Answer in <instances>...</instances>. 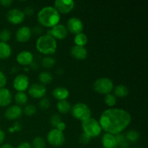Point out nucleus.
<instances>
[{
  "label": "nucleus",
  "mask_w": 148,
  "mask_h": 148,
  "mask_svg": "<svg viewBox=\"0 0 148 148\" xmlns=\"http://www.w3.org/2000/svg\"><path fill=\"white\" fill-rule=\"evenodd\" d=\"M99 123L102 130L106 133L116 135L124 132L131 124V114L126 110L110 108L101 114Z\"/></svg>",
  "instance_id": "f257e3e1"
},
{
  "label": "nucleus",
  "mask_w": 148,
  "mask_h": 148,
  "mask_svg": "<svg viewBox=\"0 0 148 148\" xmlns=\"http://www.w3.org/2000/svg\"><path fill=\"white\" fill-rule=\"evenodd\" d=\"M38 22L46 27H53L59 24L61 17L57 10L51 6H46L39 10L37 14Z\"/></svg>",
  "instance_id": "f03ea898"
},
{
  "label": "nucleus",
  "mask_w": 148,
  "mask_h": 148,
  "mask_svg": "<svg viewBox=\"0 0 148 148\" xmlns=\"http://www.w3.org/2000/svg\"><path fill=\"white\" fill-rule=\"evenodd\" d=\"M36 47L38 51L42 54L49 56L56 52L57 49V42L56 39L53 38L49 35L40 36L37 39L36 43Z\"/></svg>",
  "instance_id": "7ed1b4c3"
},
{
  "label": "nucleus",
  "mask_w": 148,
  "mask_h": 148,
  "mask_svg": "<svg viewBox=\"0 0 148 148\" xmlns=\"http://www.w3.org/2000/svg\"><path fill=\"white\" fill-rule=\"evenodd\" d=\"M82 130L84 134L89 136L90 138L98 137L102 132L99 121L93 118L82 121Z\"/></svg>",
  "instance_id": "20e7f679"
},
{
  "label": "nucleus",
  "mask_w": 148,
  "mask_h": 148,
  "mask_svg": "<svg viewBox=\"0 0 148 148\" xmlns=\"http://www.w3.org/2000/svg\"><path fill=\"white\" fill-rule=\"evenodd\" d=\"M71 112L74 118L81 121H84L91 118L92 114L89 106L87 104L81 102L75 103L71 108Z\"/></svg>",
  "instance_id": "39448f33"
},
{
  "label": "nucleus",
  "mask_w": 148,
  "mask_h": 148,
  "mask_svg": "<svg viewBox=\"0 0 148 148\" xmlns=\"http://www.w3.org/2000/svg\"><path fill=\"white\" fill-rule=\"evenodd\" d=\"M93 89L98 93L108 95L114 90V83L112 80L108 77L98 78L94 82Z\"/></svg>",
  "instance_id": "423d86ee"
},
{
  "label": "nucleus",
  "mask_w": 148,
  "mask_h": 148,
  "mask_svg": "<svg viewBox=\"0 0 148 148\" xmlns=\"http://www.w3.org/2000/svg\"><path fill=\"white\" fill-rule=\"evenodd\" d=\"M47 141L53 147H61L65 143V136L63 132L56 128L52 129L47 134Z\"/></svg>",
  "instance_id": "0eeeda50"
},
{
  "label": "nucleus",
  "mask_w": 148,
  "mask_h": 148,
  "mask_svg": "<svg viewBox=\"0 0 148 148\" xmlns=\"http://www.w3.org/2000/svg\"><path fill=\"white\" fill-rule=\"evenodd\" d=\"M30 86V81L27 75L20 74L17 75L13 80V87L17 92H25Z\"/></svg>",
  "instance_id": "6e6552de"
},
{
  "label": "nucleus",
  "mask_w": 148,
  "mask_h": 148,
  "mask_svg": "<svg viewBox=\"0 0 148 148\" xmlns=\"http://www.w3.org/2000/svg\"><path fill=\"white\" fill-rule=\"evenodd\" d=\"M75 2L72 0H56L54 1V8L59 14H68L74 9Z\"/></svg>",
  "instance_id": "1a4fd4ad"
},
{
  "label": "nucleus",
  "mask_w": 148,
  "mask_h": 148,
  "mask_svg": "<svg viewBox=\"0 0 148 148\" xmlns=\"http://www.w3.org/2000/svg\"><path fill=\"white\" fill-rule=\"evenodd\" d=\"M66 28L68 31L73 34H78L82 33L84 29V25L82 21L77 17H72L69 18L66 22Z\"/></svg>",
  "instance_id": "9d476101"
},
{
  "label": "nucleus",
  "mask_w": 148,
  "mask_h": 148,
  "mask_svg": "<svg viewBox=\"0 0 148 148\" xmlns=\"http://www.w3.org/2000/svg\"><path fill=\"white\" fill-rule=\"evenodd\" d=\"M25 15L23 11L17 8L12 9L7 14V20L12 25L20 24L25 20Z\"/></svg>",
  "instance_id": "9b49d317"
},
{
  "label": "nucleus",
  "mask_w": 148,
  "mask_h": 148,
  "mask_svg": "<svg viewBox=\"0 0 148 148\" xmlns=\"http://www.w3.org/2000/svg\"><path fill=\"white\" fill-rule=\"evenodd\" d=\"M47 35L53 37L54 39L62 40L67 37L68 30L65 25L62 24H58L48 31Z\"/></svg>",
  "instance_id": "f8f14e48"
},
{
  "label": "nucleus",
  "mask_w": 148,
  "mask_h": 148,
  "mask_svg": "<svg viewBox=\"0 0 148 148\" xmlns=\"http://www.w3.org/2000/svg\"><path fill=\"white\" fill-rule=\"evenodd\" d=\"M46 87L40 83H34L29 86L28 93L30 97L35 99H41L46 94Z\"/></svg>",
  "instance_id": "ddd939ff"
},
{
  "label": "nucleus",
  "mask_w": 148,
  "mask_h": 148,
  "mask_svg": "<svg viewBox=\"0 0 148 148\" xmlns=\"http://www.w3.org/2000/svg\"><path fill=\"white\" fill-rule=\"evenodd\" d=\"M32 36V30L28 26H22L17 29L15 33V38L19 43L28 41Z\"/></svg>",
  "instance_id": "4468645a"
},
{
  "label": "nucleus",
  "mask_w": 148,
  "mask_h": 148,
  "mask_svg": "<svg viewBox=\"0 0 148 148\" xmlns=\"http://www.w3.org/2000/svg\"><path fill=\"white\" fill-rule=\"evenodd\" d=\"M23 111L21 106L17 105L10 106L6 109L4 116L8 120H17L23 116Z\"/></svg>",
  "instance_id": "2eb2a0df"
},
{
  "label": "nucleus",
  "mask_w": 148,
  "mask_h": 148,
  "mask_svg": "<svg viewBox=\"0 0 148 148\" xmlns=\"http://www.w3.org/2000/svg\"><path fill=\"white\" fill-rule=\"evenodd\" d=\"M16 60L22 66H30L33 62V55L29 51H22L17 55Z\"/></svg>",
  "instance_id": "dca6fc26"
},
{
  "label": "nucleus",
  "mask_w": 148,
  "mask_h": 148,
  "mask_svg": "<svg viewBox=\"0 0 148 148\" xmlns=\"http://www.w3.org/2000/svg\"><path fill=\"white\" fill-rule=\"evenodd\" d=\"M70 54L74 59L77 60H85L88 56V50L83 46L74 45L70 50Z\"/></svg>",
  "instance_id": "f3484780"
},
{
  "label": "nucleus",
  "mask_w": 148,
  "mask_h": 148,
  "mask_svg": "<svg viewBox=\"0 0 148 148\" xmlns=\"http://www.w3.org/2000/svg\"><path fill=\"white\" fill-rule=\"evenodd\" d=\"M12 95L11 91L6 88L0 89V106L7 107L11 104Z\"/></svg>",
  "instance_id": "a211bd4d"
},
{
  "label": "nucleus",
  "mask_w": 148,
  "mask_h": 148,
  "mask_svg": "<svg viewBox=\"0 0 148 148\" xmlns=\"http://www.w3.org/2000/svg\"><path fill=\"white\" fill-rule=\"evenodd\" d=\"M101 143H102L103 148H118L115 135L108 134V133H105L103 135Z\"/></svg>",
  "instance_id": "6ab92c4d"
},
{
  "label": "nucleus",
  "mask_w": 148,
  "mask_h": 148,
  "mask_svg": "<svg viewBox=\"0 0 148 148\" xmlns=\"http://www.w3.org/2000/svg\"><path fill=\"white\" fill-rule=\"evenodd\" d=\"M52 95L53 98L58 101H63V100H66V98L69 97V91L64 87H57L53 90Z\"/></svg>",
  "instance_id": "aec40b11"
},
{
  "label": "nucleus",
  "mask_w": 148,
  "mask_h": 148,
  "mask_svg": "<svg viewBox=\"0 0 148 148\" xmlns=\"http://www.w3.org/2000/svg\"><path fill=\"white\" fill-rule=\"evenodd\" d=\"M11 54V46L7 43L0 41V59H7Z\"/></svg>",
  "instance_id": "412c9836"
},
{
  "label": "nucleus",
  "mask_w": 148,
  "mask_h": 148,
  "mask_svg": "<svg viewBox=\"0 0 148 148\" xmlns=\"http://www.w3.org/2000/svg\"><path fill=\"white\" fill-rule=\"evenodd\" d=\"M56 108L60 114H66L71 111L72 106L67 100H63V101H58L57 104H56Z\"/></svg>",
  "instance_id": "4be33fe9"
},
{
  "label": "nucleus",
  "mask_w": 148,
  "mask_h": 148,
  "mask_svg": "<svg viewBox=\"0 0 148 148\" xmlns=\"http://www.w3.org/2000/svg\"><path fill=\"white\" fill-rule=\"evenodd\" d=\"M114 95H115L116 97H118V98H125L128 95L129 91L128 88H127L126 85H118L114 88Z\"/></svg>",
  "instance_id": "5701e85b"
},
{
  "label": "nucleus",
  "mask_w": 148,
  "mask_h": 148,
  "mask_svg": "<svg viewBox=\"0 0 148 148\" xmlns=\"http://www.w3.org/2000/svg\"><path fill=\"white\" fill-rule=\"evenodd\" d=\"M38 79L42 85H48V84L51 83L53 80V76L51 73L47 71H43L40 72L38 75Z\"/></svg>",
  "instance_id": "b1692460"
},
{
  "label": "nucleus",
  "mask_w": 148,
  "mask_h": 148,
  "mask_svg": "<svg viewBox=\"0 0 148 148\" xmlns=\"http://www.w3.org/2000/svg\"><path fill=\"white\" fill-rule=\"evenodd\" d=\"M27 101H28V97L25 92H17L14 95V101L19 106L25 105Z\"/></svg>",
  "instance_id": "393cba45"
},
{
  "label": "nucleus",
  "mask_w": 148,
  "mask_h": 148,
  "mask_svg": "<svg viewBox=\"0 0 148 148\" xmlns=\"http://www.w3.org/2000/svg\"><path fill=\"white\" fill-rule=\"evenodd\" d=\"M74 41H75V43L76 46H83V47H85V46L88 43V36L83 33H78V34L75 35Z\"/></svg>",
  "instance_id": "a878e982"
},
{
  "label": "nucleus",
  "mask_w": 148,
  "mask_h": 148,
  "mask_svg": "<svg viewBox=\"0 0 148 148\" xmlns=\"http://www.w3.org/2000/svg\"><path fill=\"white\" fill-rule=\"evenodd\" d=\"M126 140L128 143H135L140 139V133L136 130H130L126 133L125 135Z\"/></svg>",
  "instance_id": "bb28decb"
},
{
  "label": "nucleus",
  "mask_w": 148,
  "mask_h": 148,
  "mask_svg": "<svg viewBox=\"0 0 148 148\" xmlns=\"http://www.w3.org/2000/svg\"><path fill=\"white\" fill-rule=\"evenodd\" d=\"M116 139L117 145L118 147L119 148H128L129 147V143L126 140L125 136L123 134H119L115 135Z\"/></svg>",
  "instance_id": "cd10ccee"
},
{
  "label": "nucleus",
  "mask_w": 148,
  "mask_h": 148,
  "mask_svg": "<svg viewBox=\"0 0 148 148\" xmlns=\"http://www.w3.org/2000/svg\"><path fill=\"white\" fill-rule=\"evenodd\" d=\"M32 148H45L46 147V141L42 137H36L33 139L32 143Z\"/></svg>",
  "instance_id": "c85d7f7f"
},
{
  "label": "nucleus",
  "mask_w": 148,
  "mask_h": 148,
  "mask_svg": "<svg viewBox=\"0 0 148 148\" xmlns=\"http://www.w3.org/2000/svg\"><path fill=\"white\" fill-rule=\"evenodd\" d=\"M55 63H56V60L53 57H51L49 56L43 58L41 60V65L46 69L51 68L52 66H54Z\"/></svg>",
  "instance_id": "c756f323"
},
{
  "label": "nucleus",
  "mask_w": 148,
  "mask_h": 148,
  "mask_svg": "<svg viewBox=\"0 0 148 148\" xmlns=\"http://www.w3.org/2000/svg\"><path fill=\"white\" fill-rule=\"evenodd\" d=\"M104 101L108 106L113 108L116 104V97L114 94L109 93L108 95H106L105 98H104Z\"/></svg>",
  "instance_id": "7c9ffc66"
},
{
  "label": "nucleus",
  "mask_w": 148,
  "mask_h": 148,
  "mask_svg": "<svg viewBox=\"0 0 148 148\" xmlns=\"http://www.w3.org/2000/svg\"><path fill=\"white\" fill-rule=\"evenodd\" d=\"M36 111H37V108L33 104H28V105L25 106L24 109L23 110V113L26 116H33L36 113Z\"/></svg>",
  "instance_id": "2f4dec72"
},
{
  "label": "nucleus",
  "mask_w": 148,
  "mask_h": 148,
  "mask_svg": "<svg viewBox=\"0 0 148 148\" xmlns=\"http://www.w3.org/2000/svg\"><path fill=\"white\" fill-rule=\"evenodd\" d=\"M12 33L10 30L8 29H3L1 32H0V40L1 42H4L7 43L10 39L11 38Z\"/></svg>",
  "instance_id": "473e14b6"
},
{
  "label": "nucleus",
  "mask_w": 148,
  "mask_h": 148,
  "mask_svg": "<svg viewBox=\"0 0 148 148\" xmlns=\"http://www.w3.org/2000/svg\"><path fill=\"white\" fill-rule=\"evenodd\" d=\"M61 121H62V117L58 114H53L49 119V122H50L51 125L52 127H55V128L57 126V124Z\"/></svg>",
  "instance_id": "72a5a7b5"
},
{
  "label": "nucleus",
  "mask_w": 148,
  "mask_h": 148,
  "mask_svg": "<svg viewBox=\"0 0 148 148\" xmlns=\"http://www.w3.org/2000/svg\"><path fill=\"white\" fill-rule=\"evenodd\" d=\"M51 106V102L49 101V99L46 97H43L40 100V102H39V107L41 108L42 110H47L48 108L50 107Z\"/></svg>",
  "instance_id": "f704fd0d"
},
{
  "label": "nucleus",
  "mask_w": 148,
  "mask_h": 148,
  "mask_svg": "<svg viewBox=\"0 0 148 148\" xmlns=\"http://www.w3.org/2000/svg\"><path fill=\"white\" fill-rule=\"evenodd\" d=\"M91 139L92 138H90L89 136H88L87 134L82 133V134L80 135V137H79V143H80L81 144L87 145L90 142Z\"/></svg>",
  "instance_id": "c9c22d12"
},
{
  "label": "nucleus",
  "mask_w": 148,
  "mask_h": 148,
  "mask_svg": "<svg viewBox=\"0 0 148 148\" xmlns=\"http://www.w3.org/2000/svg\"><path fill=\"white\" fill-rule=\"evenodd\" d=\"M7 77H6V75H4L2 71L0 70V89L4 88V86L7 85Z\"/></svg>",
  "instance_id": "e433bc0d"
},
{
  "label": "nucleus",
  "mask_w": 148,
  "mask_h": 148,
  "mask_svg": "<svg viewBox=\"0 0 148 148\" xmlns=\"http://www.w3.org/2000/svg\"><path fill=\"white\" fill-rule=\"evenodd\" d=\"M21 130V125H20V124L18 121H17V122H15L13 124L12 127H10V128L9 129V132H10V133H13L14 132H20Z\"/></svg>",
  "instance_id": "4c0bfd02"
},
{
  "label": "nucleus",
  "mask_w": 148,
  "mask_h": 148,
  "mask_svg": "<svg viewBox=\"0 0 148 148\" xmlns=\"http://www.w3.org/2000/svg\"><path fill=\"white\" fill-rule=\"evenodd\" d=\"M56 129H57L58 130H59V131L61 132L64 131V130H66V124L62 121L61 122H59V124H57V126L56 127Z\"/></svg>",
  "instance_id": "58836bf2"
},
{
  "label": "nucleus",
  "mask_w": 148,
  "mask_h": 148,
  "mask_svg": "<svg viewBox=\"0 0 148 148\" xmlns=\"http://www.w3.org/2000/svg\"><path fill=\"white\" fill-rule=\"evenodd\" d=\"M33 12H34V10H33V9L32 8V7H27L25 9V10L23 11V12H24L25 15H32V14H33Z\"/></svg>",
  "instance_id": "ea45409f"
},
{
  "label": "nucleus",
  "mask_w": 148,
  "mask_h": 148,
  "mask_svg": "<svg viewBox=\"0 0 148 148\" xmlns=\"http://www.w3.org/2000/svg\"><path fill=\"white\" fill-rule=\"evenodd\" d=\"M17 148H32V146L27 142H23L17 146Z\"/></svg>",
  "instance_id": "a19ab883"
},
{
  "label": "nucleus",
  "mask_w": 148,
  "mask_h": 148,
  "mask_svg": "<svg viewBox=\"0 0 148 148\" xmlns=\"http://www.w3.org/2000/svg\"><path fill=\"white\" fill-rule=\"evenodd\" d=\"M12 3V0H0V4L4 7H10Z\"/></svg>",
  "instance_id": "79ce46f5"
},
{
  "label": "nucleus",
  "mask_w": 148,
  "mask_h": 148,
  "mask_svg": "<svg viewBox=\"0 0 148 148\" xmlns=\"http://www.w3.org/2000/svg\"><path fill=\"white\" fill-rule=\"evenodd\" d=\"M4 139H5V133L2 130H0V145L4 143Z\"/></svg>",
  "instance_id": "37998d69"
},
{
  "label": "nucleus",
  "mask_w": 148,
  "mask_h": 148,
  "mask_svg": "<svg viewBox=\"0 0 148 148\" xmlns=\"http://www.w3.org/2000/svg\"><path fill=\"white\" fill-rule=\"evenodd\" d=\"M33 31L35 32V33H36V34H41L42 33V31H43V30H42V28L40 27H38V26H37V27H35L34 29H33Z\"/></svg>",
  "instance_id": "c03bdc74"
},
{
  "label": "nucleus",
  "mask_w": 148,
  "mask_h": 148,
  "mask_svg": "<svg viewBox=\"0 0 148 148\" xmlns=\"http://www.w3.org/2000/svg\"><path fill=\"white\" fill-rule=\"evenodd\" d=\"M0 148H14L12 145L8 144V143H6V144L2 145L0 147Z\"/></svg>",
  "instance_id": "a18cd8bd"
},
{
  "label": "nucleus",
  "mask_w": 148,
  "mask_h": 148,
  "mask_svg": "<svg viewBox=\"0 0 148 148\" xmlns=\"http://www.w3.org/2000/svg\"><path fill=\"white\" fill-rule=\"evenodd\" d=\"M30 66H31L32 68H33V69H36V68L38 67V64H37V63H36V62H33V63L31 64L30 65Z\"/></svg>",
  "instance_id": "49530a36"
}]
</instances>
